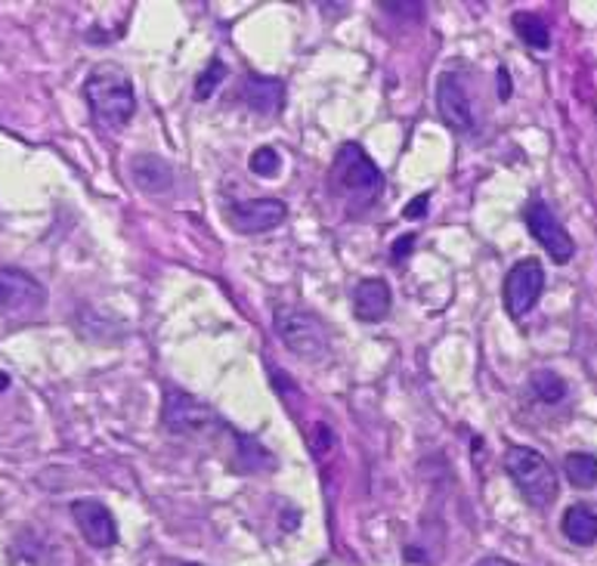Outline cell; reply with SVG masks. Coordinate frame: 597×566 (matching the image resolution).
Here are the masks:
<instances>
[{
    "instance_id": "9",
    "label": "cell",
    "mask_w": 597,
    "mask_h": 566,
    "mask_svg": "<svg viewBox=\"0 0 597 566\" xmlns=\"http://www.w3.org/2000/svg\"><path fill=\"white\" fill-rule=\"evenodd\" d=\"M285 218H289V208H285V202H279V199H251V202L230 204V211H226L230 226L242 235L276 230Z\"/></svg>"
},
{
    "instance_id": "22",
    "label": "cell",
    "mask_w": 597,
    "mask_h": 566,
    "mask_svg": "<svg viewBox=\"0 0 597 566\" xmlns=\"http://www.w3.org/2000/svg\"><path fill=\"white\" fill-rule=\"evenodd\" d=\"M474 566H520V564H510L505 557H483V560H477Z\"/></svg>"
},
{
    "instance_id": "18",
    "label": "cell",
    "mask_w": 597,
    "mask_h": 566,
    "mask_svg": "<svg viewBox=\"0 0 597 566\" xmlns=\"http://www.w3.org/2000/svg\"><path fill=\"white\" fill-rule=\"evenodd\" d=\"M529 387H533V393L539 396L542 403H548V406L560 403V400L567 396V381L557 375V372H552V368H539V372H533V377H529Z\"/></svg>"
},
{
    "instance_id": "19",
    "label": "cell",
    "mask_w": 597,
    "mask_h": 566,
    "mask_svg": "<svg viewBox=\"0 0 597 566\" xmlns=\"http://www.w3.org/2000/svg\"><path fill=\"white\" fill-rule=\"evenodd\" d=\"M223 78H226V65H223L220 59H211V65H208V69L199 74V81H195V100H208V97L217 90Z\"/></svg>"
},
{
    "instance_id": "2",
    "label": "cell",
    "mask_w": 597,
    "mask_h": 566,
    "mask_svg": "<svg viewBox=\"0 0 597 566\" xmlns=\"http://www.w3.org/2000/svg\"><path fill=\"white\" fill-rule=\"evenodd\" d=\"M328 183L337 199H344L353 208H368L381 195L384 176H381L378 164L365 155L363 145L344 143L337 149Z\"/></svg>"
},
{
    "instance_id": "24",
    "label": "cell",
    "mask_w": 597,
    "mask_h": 566,
    "mask_svg": "<svg viewBox=\"0 0 597 566\" xmlns=\"http://www.w3.org/2000/svg\"><path fill=\"white\" fill-rule=\"evenodd\" d=\"M498 78H502V100H508V74L498 72Z\"/></svg>"
},
{
    "instance_id": "25",
    "label": "cell",
    "mask_w": 597,
    "mask_h": 566,
    "mask_svg": "<svg viewBox=\"0 0 597 566\" xmlns=\"http://www.w3.org/2000/svg\"><path fill=\"white\" fill-rule=\"evenodd\" d=\"M7 387H10V375H7V372H0V393L7 391Z\"/></svg>"
},
{
    "instance_id": "7",
    "label": "cell",
    "mask_w": 597,
    "mask_h": 566,
    "mask_svg": "<svg viewBox=\"0 0 597 566\" xmlns=\"http://www.w3.org/2000/svg\"><path fill=\"white\" fill-rule=\"evenodd\" d=\"M526 226H529V233L533 239L539 242L545 251H548V257L557 263H569L573 261V254H576V242H573V235L564 230V223L554 218V211L545 202H529L526 208Z\"/></svg>"
},
{
    "instance_id": "13",
    "label": "cell",
    "mask_w": 597,
    "mask_h": 566,
    "mask_svg": "<svg viewBox=\"0 0 597 566\" xmlns=\"http://www.w3.org/2000/svg\"><path fill=\"white\" fill-rule=\"evenodd\" d=\"M242 100L249 102L257 115H276L285 102V84L279 78H266V74H251L242 88Z\"/></svg>"
},
{
    "instance_id": "14",
    "label": "cell",
    "mask_w": 597,
    "mask_h": 566,
    "mask_svg": "<svg viewBox=\"0 0 597 566\" xmlns=\"http://www.w3.org/2000/svg\"><path fill=\"white\" fill-rule=\"evenodd\" d=\"M131 176L136 186L149 195H161L174 186V171L168 168V161L159 155H136L131 161Z\"/></svg>"
},
{
    "instance_id": "15",
    "label": "cell",
    "mask_w": 597,
    "mask_h": 566,
    "mask_svg": "<svg viewBox=\"0 0 597 566\" xmlns=\"http://www.w3.org/2000/svg\"><path fill=\"white\" fill-rule=\"evenodd\" d=\"M560 529L564 536L573 542V545H595L597 542V511L588 508V505H573L564 514L560 520Z\"/></svg>"
},
{
    "instance_id": "11",
    "label": "cell",
    "mask_w": 597,
    "mask_h": 566,
    "mask_svg": "<svg viewBox=\"0 0 597 566\" xmlns=\"http://www.w3.org/2000/svg\"><path fill=\"white\" fill-rule=\"evenodd\" d=\"M437 112L443 124L455 133H467L474 128V112H470V100H467L465 88L458 81V74H439L437 81Z\"/></svg>"
},
{
    "instance_id": "21",
    "label": "cell",
    "mask_w": 597,
    "mask_h": 566,
    "mask_svg": "<svg viewBox=\"0 0 597 566\" xmlns=\"http://www.w3.org/2000/svg\"><path fill=\"white\" fill-rule=\"evenodd\" d=\"M427 202H431V195H418V199H412V202L406 204V211H403V214H406L408 220L424 218V211H427Z\"/></svg>"
},
{
    "instance_id": "16",
    "label": "cell",
    "mask_w": 597,
    "mask_h": 566,
    "mask_svg": "<svg viewBox=\"0 0 597 566\" xmlns=\"http://www.w3.org/2000/svg\"><path fill=\"white\" fill-rule=\"evenodd\" d=\"M510 26H514L517 38L526 47H533V50H548L552 47V31H548V22L539 13H514Z\"/></svg>"
},
{
    "instance_id": "23",
    "label": "cell",
    "mask_w": 597,
    "mask_h": 566,
    "mask_svg": "<svg viewBox=\"0 0 597 566\" xmlns=\"http://www.w3.org/2000/svg\"><path fill=\"white\" fill-rule=\"evenodd\" d=\"M159 566H202V564H190V560H176V557H164Z\"/></svg>"
},
{
    "instance_id": "4",
    "label": "cell",
    "mask_w": 597,
    "mask_h": 566,
    "mask_svg": "<svg viewBox=\"0 0 597 566\" xmlns=\"http://www.w3.org/2000/svg\"><path fill=\"white\" fill-rule=\"evenodd\" d=\"M276 332L282 337V344L297 353L301 360L313 363V360H325L328 356V332L316 316H310L297 306H279L276 310Z\"/></svg>"
},
{
    "instance_id": "6",
    "label": "cell",
    "mask_w": 597,
    "mask_h": 566,
    "mask_svg": "<svg viewBox=\"0 0 597 566\" xmlns=\"http://www.w3.org/2000/svg\"><path fill=\"white\" fill-rule=\"evenodd\" d=\"M542 291H545V270L536 257L514 263L508 279H505V306L514 320H524L533 306L539 304Z\"/></svg>"
},
{
    "instance_id": "5",
    "label": "cell",
    "mask_w": 597,
    "mask_h": 566,
    "mask_svg": "<svg viewBox=\"0 0 597 566\" xmlns=\"http://www.w3.org/2000/svg\"><path fill=\"white\" fill-rule=\"evenodd\" d=\"M161 422L171 434H204L211 431L217 418L214 412L199 403L192 393L180 391V387H168L164 391V408H161Z\"/></svg>"
},
{
    "instance_id": "12",
    "label": "cell",
    "mask_w": 597,
    "mask_h": 566,
    "mask_svg": "<svg viewBox=\"0 0 597 566\" xmlns=\"http://www.w3.org/2000/svg\"><path fill=\"white\" fill-rule=\"evenodd\" d=\"M391 304H394V294H391V285H387L384 279H365V282H360L356 291H353V313H356V320H387Z\"/></svg>"
},
{
    "instance_id": "1",
    "label": "cell",
    "mask_w": 597,
    "mask_h": 566,
    "mask_svg": "<svg viewBox=\"0 0 597 566\" xmlns=\"http://www.w3.org/2000/svg\"><path fill=\"white\" fill-rule=\"evenodd\" d=\"M84 97L93 118L102 128L118 131L124 128L136 112V97H133V84L124 69H118L112 62H102L84 81Z\"/></svg>"
},
{
    "instance_id": "8",
    "label": "cell",
    "mask_w": 597,
    "mask_h": 566,
    "mask_svg": "<svg viewBox=\"0 0 597 566\" xmlns=\"http://www.w3.org/2000/svg\"><path fill=\"white\" fill-rule=\"evenodd\" d=\"M47 304L44 285L26 270L0 266V313H38Z\"/></svg>"
},
{
    "instance_id": "20",
    "label": "cell",
    "mask_w": 597,
    "mask_h": 566,
    "mask_svg": "<svg viewBox=\"0 0 597 566\" xmlns=\"http://www.w3.org/2000/svg\"><path fill=\"white\" fill-rule=\"evenodd\" d=\"M251 171L257 176H276L282 171V159H279V152L273 145H261L254 155H251Z\"/></svg>"
},
{
    "instance_id": "17",
    "label": "cell",
    "mask_w": 597,
    "mask_h": 566,
    "mask_svg": "<svg viewBox=\"0 0 597 566\" xmlns=\"http://www.w3.org/2000/svg\"><path fill=\"white\" fill-rule=\"evenodd\" d=\"M564 471H567V479L576 489H591L597 483V455H591V452H569Z\"/></svg>"
},
{
    "instance_id": "10",
    "label": "cell",
    "mask_w": 597,
    "mask_h": 566,
    "mask_svg": "<svg viewBox=\"0 0 597 566\" xmlns=\"http://www.w3.org/2000/svg\"><path fill=\"white\" fill-rule=\"evenodd\" d=\"M72 517L81 529V536L93 548H112L118 542V523L112 511L97 498H78L72 505Z\"/></svg>"
},
{
    "instance_id": "3",
    "label": "cell",
    "mask_w": 597,
    "mask_h": 566,
    "mask_svg": "<svg viewBox=\"0 0 597 566\" xmlns=\"http://www.w3.org/2000/svg\"><path fill=\"white\" fill-rule=\"evenodd\" d=\"M505 471L533 508L545 511L548 505H554L560 483H557L552 462L542 452L529 449V446H510L505 452Z\"/></svg>"
}]
</instances>
